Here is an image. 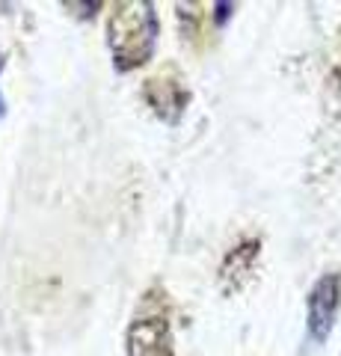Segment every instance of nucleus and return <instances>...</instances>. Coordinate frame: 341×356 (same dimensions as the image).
I'll list each match as a JSON object with an SVG mask.
<instances>
[{
    "instance_id": "1",
    "label": "nucleus",
    "mask_w": 341,
    "mask_h": 356,
    "mask_svg": "<svg viewBox=\"0 0 341 356\" xmlns=\"http://www.w3.org/2000/svg\"><path fill=\"white\" fill-rule=\"evenodd\" d=\"M110 48L119 65H140L155 44V18L149 3H119L110 18Z\"/></svg>"
},
{
    "instance_id": "2",
    "label": "nucleus",
    "mask_w": 341,
    "mask_h": 356,
    "mask_svg": "<svg viewBox=\"0 0 341 356\" xmlns=\"http://www.w3.org/2000/svg\"><path fill=\"white\" fill-rule=\"evenodd\" d=\"M131 356H172L167 318L149 315L131 327Z\"/></svg>"
},
{
    "instance_id": "3",
    "label": "nucleus",
    "mask_w": 341,
    "mask_h": 356,
    "mask_svg": "<svg viewBox=\"0 0 341 356\" xmlns=\"http://www.w3.org/2000/svg\"><path fill=\"white\" fill-rule=\"evenodd\" d=\"M338 297H341V280L338 273H329L317 282L315 294H312V306H309V327L315 339H326L329 327H333L335 309H338Z\"/></svg>"
}]
</instances>
